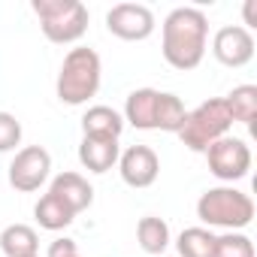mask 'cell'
Returning a JSON list of instances; mask_svg holds the SVG:
<instances>
[{"mask_svg": "<svg viewBox=\"0 0 257 257\" xmlns=\"http://www.w3.org/2000/svg\"><path fill=\"white\" fill-rule=\"evenodd\" d=\"M209 43V19L197 7H179L164 19L161 28V52L164 61L176 70H197L206 58Z\"/></svg>", "mask_w": 257, "mask_h": 257, "instance_id": "cell-1", "label": "cell"}, {"mask_svg": "<svg viewBox=\"0 0 257 257\" xmlns=\"http://www.w3.org/2000/svg\"><path fill=\"white\" fill-rule=\"evenodd\" d=\"M100 79H103L100 55L94 49H88V46L70 49L64 64H61L58 82H55L58 100L67 103V106H85L100 91Z\"/></svg>", "mask_w": 257, "mask_h": 257, "instance_id": "cell-2", "label": "cell"}, {"mask_svg": "<svg viewBox=\"0 0 257 257\" xmlns=\"http://www.w3.org/2000/svg\"><path fill=\"white\" fill-rule=\"evenodd\" d=\"M197 218L206 227H221L227 233H239L242 227H248L254 221V200L233 185L209 188L197 200Z\"/></svg>", "mask_w": 257, "mask_h": 257, "instance_id": "cell-3", "label": "cell"}, {"mask_svg": "<svg viewBox=\"0 0 257 257\" xmlns=\"http://www.w3.org/2000/svg\"><path fill=\"white\" fill-rule=\"evenodd\" d=\"M31 10L40 19V28L49 43L55 46H70L79 43L88 34V7L82 0H34Z\"/></svg>", "mask_w": 257, "mask_h": 257, "instance_id": "cell-4", "label": "cell"}, {"mask_svg": "<svg viewBox=\"0 0 257 257\" xmlns=\"http://www.w3.org/2000/svg\"><path fill=\"white\" fill-rule=\"evenodd\" d=\"M230 127H233V118L224 97H212L185 115V124L179 127V140L185 143V149L203 155L212 143H218L221 137H230Z\"/></svg>", "mask_w": 257, "mask_h": 257, "instance_id": "cell-5", "label": "cell"}, {"mask_svg": "<svg viewBox=\"0 0 257 257\" xmlns=\"http://www.w3.org/2000/svg\"><path fill=\"white\" fill-rule=\"evenodd\" d=\"M203 155H206L209 173L221 182H230V185L245 179L251 170V149L245 140H236V137H221Z\"/></svg>", "mask_w": 257, "mask_h": 257, "instance_id": "cell-6", "label": "cell"}, {"mask_svg": "<svg viewBox=\"0 0 257 257\" xmlns=\"http://www.w3.org/2000/svg\"><path fill=\"white\" fill-rule=\"evenodd\" d=\"M52 176V155L43 146H25L10 164V185L22 194L40 191Z\"/></svg>", "mask_w": 257, "mask_h": 257, "instance_id": "cell-7", "label": "cell"}, {"mask_svg": "<svg viewBox=\"0 0 257 257\" xmlns=\"http://www.w3.org/2000/svg\"><path fill=\"white\" fill-rule=\"evenodd\" d=\"M106 28L112 37L124 43H143L155 34L158 22H155V13L143 4H115L106 13Z\"/></svg>", "mask_w": 257, "mask_h": 257, "instance_id": "cell-8", "label": "cell"}, {"mask_svg": "<svg viewBox=\"0 0 257 257\" xmlns=\"http://www.w3.org/2000/svg\"><path fill=\"white\" fill-rule=\"evenodd\" d=\"M118 173L131 188H152L161 176V161L149 146H131L118 155Z\"/></svg>", "mask_w": 257, "mask_h": 257, "instance_id": "cell-9", "label": "cell"}, {"mask_svg": "<svg viewBox=\"0 0 257 257\" xmlns=\"http://www.w3.org/2000/svg\"><path fill=\"white\" fill-rule=\"evenodd\" d=\"M212 55L224 67H245L254 58V34L242 25H227L212 37Z\"/></svg>", "mask_w": 257, "mask_h": 257, "instance_id": "cell-10", "label": "cell"}, {"mask_svg": "<svg viewBox=\"0 0 257 257\" xmlns=\"http://www.w3.org/2000/svg\"><path fill=\"white\" fill-rule=\"evenodd\" d=\"M49 194H55L73 215L85 212L94 203V188L88 185V179L82 173H61V176H55L52 185H49Z\"/></svg>", "mask_w": 257, "mask_h": 257, "instance_id": "cell-11", "label": "cell"}, {"mask_svg": "<svg viewBox=\"0 0 257 257\" xmlns=\"http://www.w3.org/2000/svg\"><path fill=\"white\" fill-rule=\"evenodd\" d=\"M118 155H121V146L118 140H97V137H82L79 143V164L88 170V173H109L115 164H118Z\"/></svg>", "mask_w": 257, "mask_h": 257, "instance_id": "cell-12", "label": "cell"}, {"mask_svg": "<svg viewBox=\"0 0 257 257\" xmlns=\"http://www.w3.org/2000/svg\"><path fill=\"white\" fill-rule=\"evenodd\" d=\"M158 94L155 88H137L127 94L124 103V124H134L137 131H155V109H158Z\"/></svg>", "mask_w": 257, "mask_h": 257, "instance_id": "cell-13", "label": "cell"}, {"mask_svg": "<svg viewBox=\"0 0 257 257\" xmlns=\"http://www.w3.org/2000/svg\"><path fill=\"white\" fill-rule=\"evenodd\" d=\"M124 131V118L112 106H88L82 115V134L97 140H118Z\"/></svg>", "mask_w": 257, "mask_h": 257, "instance_id": "cell-14", "label": "cell"}, {"mask_svg": "<svg viewBox=\"0 0 257 257\" xmlns=\"http://www.w3.org/2000/svg\"><path fill=\"white\" fill-rule=\"evenodd\" d=\"M0 251L7 257H37L40 254V236L28 224H10L0 233Z\"/></svg>", "mask_w": 257, "mask_h": 257, "instance_id": "cell-15", "label": "cell"}, {"mask_svg": "<svg viewBox=\"0 0 257 257\" xmlns=\"http://www.w3.org/2000/svg\"><path fill=\"white\" fill-rule=\"evenodd\" d=\"M137 239H140V245H143L146 254L164 257V251L170 245V224L164 218H158V215H146L137 224Z\"/></svg>", "mask_w": 257, "mask_h": 257, "instance_id": "cell-16", "label": "cell"}, {"mask_svg": "<svg viewBox=\"0 0 257 257\" xmlns=\"http://www.w3.org/2000/svg\"><path fill=\"white\" fill-rule=\"evenodd\" d=\"M34 218H37V224L43 227V230H52V233H58V230H64V227H70L73 224V212L55 197V194H43L40 197V203L34 206Z\"/></svg>", "mask_w": 257, "mask_h": 257, "instance_id": "cell-17", "label": "cell"}, {"mask_svg": "<svg viewBox=\"0 0 257 257\" xmlns=\"http://www.w3.org/2000/svg\"><path fill=\"white\" fill-rule=\"evenodd\" d=\"M185 103L170 94V91H161L158 94V109H155V131H164V134H179V127L185 124Z\"/></svg>", "mask_w": 257, "mask_h": 257, "instance_id": "cell-18", "label": "cell"}, {"mask_svg": "<svg viewBox=\"0 0 257 257\" xmlns=\"http://www.w3.org/2000/svg\"><path fill=\"white\" fill-rule=\"evenodd\" d=\"M224 103H227L233 121H239V124H245V127L254 124V118H257V88H254V85H239V88H233V91L224 97Z\"/></svg>", "mask_w": 257, "mask_h": 257, "instance_id": "cell-19", "label": "cell"}, {"mask_svg": "<svg viewBox=\"0 0 257 257\" xmlns=\"http://www.w3.org/2000/svg\"><path fill=\"white\" fill-rule=\"evenodd\" d=\"M179 257H212L215 251V233L209 227H188L176 239Z\"/></svg>", "mask_w": 257, "mask_h": 257, "instance_id": "cell-20", "label": "cell"}, {"mask_svg": "<svg viewBox=\"0 0 257 257\" xmlns=\"http://www.w3.org/2000/svg\"><path fill=\"white\" fill-rule=\"evenodd\" d=\"M212 257H254V242L245 233H221L215 236Z\"/></svg>", "mask_w": 257, "mask_h": 257, "instance_id": "cell-21", "label": "cell"}, {"mask_svg": "<svg viewBox=\"0 0 257 257\" xmlns=\"http://www.w3.org/2000/svg\"><path fill=\"white\" fill-rule=\"evenodd\" d=\"M19 143H22V121L13 112H0V155L16 152Z\"/></svg>", "mask_w": 257, "mask_h": 257, "instance_id": "cell-22", "label": "cell"}, {"mask_svg": "<svg viewBox=\"0 0 257 257\" xmlns=\"http://www.w3.org/2000/svg\"><path fill=\"white\" fill-rule=\"evenodd\" d=\"M46 257H82V254H79L76 242L64 236V239H55V242L49 245V254H46Z\"/></svg>", "mask_w": 257, "mask_h": 257, "instance_id": "cell-23", "label": "cell"}, {"mask_svg": "<svg viewBox=\"0 0 257 257\" xmlns=\"http://www.w3.org/2000/svg\"><path fill=\"white\" fill-rule=\"evenodd\" d=\"M254 10H257V0H248L245 4V31H251V28H257V22H254Z\"/></svg>", "mask_w": 257, "mask_h": 257, "instance_id": "cell-24", "label": "cell"}, {"mask_svg": "<svg viewBox=\"0 0 257 257\" xmlns=\"http://www.w3.org/2000/svg\"><path fill=\"white\" fill-rule=\"evenodd\" d=\"M37 257H40V254H37Z\"/></svg>", "mask_w": 257, "mask_h": 257, "instance_id": "cell-25", "label": "cell"}]
</instances>
